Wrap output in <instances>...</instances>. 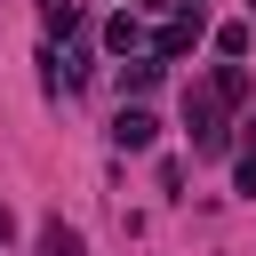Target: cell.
Wrapping results in <instances>:
<instances>
[{"label": "cell", "instance_id": "obj_8", "mask_svg": "<svg viewBox=\"0 0 256 256\" xmlns=\"http://www.w3.org/2000/svg\"><path fill=\"white\" fill-rule=\"evenodd\" d=\"M240 136H248V160H256V112H248V120H240Z\"/></svg>", "mask_w": 256, "mask_h": 256}, {"label": "cell", "instance_id": "obj_2", "mask_svg": "<svg viewBox=\"0 0 256 256\" xmlns=\"http://www.w3.org/2000/svg\"><path fill=\"white\" fill-rule=\"evenodd\" d=\"M112 144H120V152H152V144H160V120H152L144 104H120V120H112Z\"/></svg>", "mask_w": 256, "mask_h": 256}, {"label": "cell", "instance_id": "obj_6", "mask_svg": "<svg viewBox=\"0 0 256 256\" xmlns=\"http://www.w3.org/2000/svg\"><path fill=\"white\" fill-rule=\"evenodd\" d=\"M136 40H144L136 16H112V24H104V48H112V56H136Z\"/></svg>", "mask_w": 256, "mask_h": 256}, {"label": "cell", "instance_id": "obj_1", "mask_svg": "<svg viewBox=\"0 0 256 256\" xmlns=\"http://www.w3.org/2000/svg\"><path fill=\"white\" fill-rule=\"evenodd\" d=\"M184 120H192V144H200V152L224 144V96H216V88H192V96H184Z\"/></svg>", "mask_w": 256, "mask_h": 256}, {"label": "cell", "instance_id": "obj_5", "mask_svg": "<svg viewBox=\"0 0 256 256\" xmlns=\"http://www.w3.org/2000/svg\"><path fill=\"white\" fill-rule=\"evenodd\" d=\"M40 256H88V240L72 224H40Z\"/></svg>", "mask_w": 256, "mask_h": 256}, {"label": "cell", "instance_id": "obj_7", "mask_svg": "<svg viewBox=\"0 0 256 256\" xmlns=\"http://www.w3.org/2000/svg\"><path fill=\"white\" fill-rule=\"evenodd\" d=\"M208 88H216L224 104H248V72H240V64H216V72H208Z\"/></svg>", "mask_w": 256, "mask_h": 256}, {"label": "cell", "instance_id": "obj_3", "mask_svg": "<svg viewBox=\"0 0 256 256\" xmlns=\"http://www.w3.org/2000/svg\"><path fill=\"white\" fill-rule=\"evenodd\" d=\"M192 48H200V8L168 16V24H160V40H152V56H160V64H168V56H192Z\"/></svg>", "mask_w": 256, "mask_h": 256}, {"label": "cell", "instance_id": "obj_4", "mask_svg": "<svg viewBox=\"0 0 256 256\" xmlns=\"http://www.w3.org/2000/svg\"><path fill=\"white\" fill-rule=\"evenodd\" d=\"M160 88V56H128L120 64V96H152Z\"/></svg>", "mask_w": 256, "mask_h": 256}]
</instances>
